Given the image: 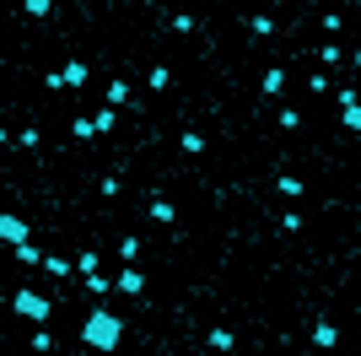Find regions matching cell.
Returning <instances> with one entry per match:
<instances>
[{
  "label": "cell",
  "instance_id": "cell-13",
  "mask_svg": "<svg viewBox=\"0 0 361 356\" xmlns=\"http://www.w3.org/2000/svg\"><path fill=\"white\" fill-rule=\"evenodd\" d=\"M43 259H49V254H38L33 243H17V265H38L43 270Z\"/></svg>",
  "mask_w": 361,
  "mask_h": 356
},
{
  "label": "cell",
  "instance_id": "cell-21",
  "mask_svg": "<svg viewBox=\"0 0 361 356\" xmlns=\"http://www.w3.org/2000/svg\"><path fill=\"white\" fill-rule=\"evenodd\" d=\"M318 54H323V70H329V65H340V60H345V49H340V43H323Z\"/></svg>",
  "mask_w": 361,
  "mask_h": 356
},
{
  "label": "cell",
  "instance_id": "cell-27",
  "mask_svg": "<svg viewBox=\"0 0 361 356\" xmlns=\"http://www.w3.org/2000/svg\"><path fill=\"white\" fill-rule=\"evenodd\" d=\"M141 6H157V0H141Z\"/></svg>",
  "mask_w": 361,
  "mask_h": 356
},
{
  "label": "cell",
  "instance_id": "cell-10",
  "mask_svg": "<svg viewBox=\"0 0 361 356\" xmlns=\"http://www.w3.org/2000/svg\"><path fill=\"white\" fill-rule=\"evenodd\" d=\"M151 222H178V210H173V200H151Z\"/></svg>",
  "mask_w": 361,
  "mask_h": 356
},
{
  "label": "cell",
  "instance_id": "cell-25",
  "mask_svg": "<svg viewBox=\"0 0 361 356\" xmlns=\"http://www.w3.org/2000/svg\"><path fill=\"white\" fill-rule=\"evenodd\" d=\"M275 184H281V194H291V200H297V194H302V178H286V173H281Z\"/></svg>",
  "mask_w": 361,
  "mask_h": 356
},
{
  "label": "cell",
  "instance_id": "cell-4",
  "mask_svg": "<svg viewBox=\"0 0 361 356\" xmlns=\"http://www.w3.org/2000/svg\"><path fill=\"white\" fill-rule=\"evenodd\" d=\"M114 286H119L124 297H141V292H146V275L135 270V265H124V270H119V281H114Z\"/></svg>",
  "mask_w": 361,
  "mask_h": 356
},
{
  "label": "cell",
  "instance_id": "cell-15",
  "mask_svg": "<svg viewBox=\"0 0 361 356\" xmlns=\"http://www.w3.org/2000/svg\"><path fill=\"white\" fill-rule=\"evenodd\" d=\"M340 125L351 130V135H361V103H351V108H340Z\"/></svg>",
  "mask_w": 361,
  "mask_h": 356
},
{
  "label": "cell",
  "instance_id": "cell-16",
  "mask_svg": "<svg viewBox=\"0 0 361 356\" xmlns=\"http://www.w3.org/2000/svg\"><path fill=\"white\" fill-rule=\"evenodd\" d=\"M119 259H124V265H135V259H141V238H124V243H119Z\"/></svg>",
  "mask_w": 361,
  "mask_h": 356
},
{
  "label": "cell",
  "instance_id": "cell-1",
  "mask_svg": "<svg viewBox=\"0 0 361 356\" xmlns=\"http://www.w3.org/2000/svg\"><path fill=\"white\" fill-rule=\"evenodd\" d=\"M81 340H86V351H119L124 340V318L114 308H92L86 324H81Z\"/></svg>",
  "mask_w": 361,
  "mask_h": 356
},
{
  "label": "cell",
  "instance_id": "cell-26",
  "mask_svg": "<svg viewBox=\"0 0 361 356\" xmlns=\"http://www.w3.org/2000/svg\"><path fill=\"white\" fill-rule=\"evenodd\" d=\"M351 65H361V43H356V54H351Z\"/></svg>",
  "mask_w": 361,
  "mask_h": 356
},
{
  "label": "cell",
  "instance_id": "cell-5",
  "mask_svg": "<svg viewBox=\"0 0 361 356\" xmlns=\"http://www.w3.org/2000/svg\"><path fill=\"white\" fill-rule=\"evenodd\" d=\"M313 346H318V351H335V346H340V330H335L329 318H318V324H313Z\"/></svg>",
  "mask_w": 361,
  "mask_h": 356
},
{
  "label": "cell",
  "instance_id": "cell-17",
  "mask_svg": "<svg viewBox=\"0 0 361 356\" xmlns=\"http://www.w3.org/2000/svg\"><path fill=\"white\" fill-rule=\"evenodd\" d=\"M43 270H49V275H54V281H65V275H70V270H76V265H65V259H54V254H49V259H43Z\"/></svg>",
  "mask_w": 361,
  "mask_h": 356
},
{
  "label": "cell",
  "instance_id": "cell-20",
  "mask_svg": "<svg viewBox=\"0 0 361 356\" xmlns=\"http://www.w3.org/2000/svg\"><path fill=\"white\" fill-rule=\"evenodd\" d=\"M22 11H27V17H49V11H54V0H22Z\"/></svg>",
  "mask_w": 361,
  "mask_h": 356
},
{
  "label": "cell",
  "instance_id": "cell-19",
  "mask_svg": "<svg viewBox=\"0 0 361 356\" xmlns=\"http://www.w3.org/2000/svg\"><path fill=\"white\" fill-rule=\"evenodd\" d=\"M70 135H76V141H92V135H98V119H76V125H70Z\"/></svg>",
  "mask_w": 361,
  "mask_h": 356
},
{
  "label": "cell",
  "instance_id": "cell-18",
  "mask_svg": "<svg viewBox=\"0 0 361 356\" xmlns=\"http://www.w3.org/2000/svg\"><path fill=\"white\" fill-rule=\"evenodd\" d=\"M81 281H86V292H92V297H108V275H81Z\"/></svg>",
  "mask_w": 361,
  "mask_h": 356
},
{
  "label": "cell",
  "instance_id": "cell-11",
  "mask_svg": "<svg viewBox=\"0 0 361 356\" xmlns=\"http://www.w3.org/2000/svg\"><path fill=\"white\" fill-rule=\"evenodd\" d=\"M248 33H254V38H270V33H275V17H248Z\"/></svg>",
  "mask_w": 361,
  "mask_h": 356
},
{
  "label": "cell",
  "instance_id": "cell-8",
  "mask_svg": "<svg viewBox=\"0 0 361 356\" xmlns=\"http://www.w3.org/2000/svg\"><path fill=\"white\" fill-rule=\"evenodd\" d=\"M65 86H86V60H65Z\"/></svg>",
  "mask_w": 361,
  "mask_h": 356
},
{
  "label": "cell",
  "instance_id": "cell-23",
  "mask_svg": "<svg viewBox=\"0 0 361 356\" xmlns=\"http://www.w3.org/2000/svg\"><path fill=\"white\" fill-rule=\"evenodd\" d=\"M167 82H173V70H167V65H151V86H157V92H162V86H167Z\"/></svg>",
  "mask_w": 361,
  "mask_h": 356
},
{
  "label": "cell",
  "instance_id": "cell-9",
  "mask_svg": "<svg viewBox=\"0 0 361 356\" xmlns=\"http://www.w3.org/2000/svg\"><path fill=\"white\" fill-rule=\"evenodd\" d=\"M92 119H98V135H114V125H119V108H108V103H102Z\"/></svg>",
  "mask_w": 361,
  "mask_h": 356
},
{
  "label": "cell",
  "instance_id": "cell-3",
  "mask_svg": "<svg viewBox=\"0 0 361 356\" xmlns=\"http://www.w3.org/2000/svg\"><path fill=\"white\" fill-rule=\"evenodd\" d=\"M0 238H6L11 249H17V243H27V222H22L17 210H6V216H0Z\"/></svg>",
  "mask_w": 361,
  "mask_h": 356
},
{
  "label": "cell",
  "instance_id": "cell-7",
  "mask_svg": "<svg viewBox=\"0 0 361 356\" xmlns=\"http://www.w3.org/2000/svg\"><path fill=\"white\" fill-rule=\"evenodd\" d=\"M210 351H238V335H232L226 324H216V330H210Z\"/></svg>",
  "mask_w": 361,
  "mask_h": 356
},
{
  "label": "cell",
  "instance_id": "cell-14",
  "mask_svg": "<svg viewBox=\"0 0 361 356\" xmlns=\"http://www.w3.org/2000/svg\"><path fill=\"white\" fill-rule=\"evenodd\" d=\"M130 103V82H108V108H124Z\"/></svg>",
  "mask_w": 361,
  "mask_h": 356
},
{
  "label": "cell",
  "instance_id": "cell-6",
  "mask_svg": "<svg viewBox=\"0 0 361 356\" xmlns=\"http://www.w3.org/2000/svg\"><path fill=\"white\" fill-rule=\"evenodd\" d=\"M259 86H264V98H281V92H286V70H281V65H270Z\"/></svg>",
  "mask_w": 361,
  "mask_h": 356
},
{
  "label": "cell",
  "instance_id": "cell-24",
  "mask_svg": "<svg viewBox=\"0 0 361 356\" xmlns=\"http://www.w3.org/2000/svg\"><path fill=\"white\" fill-rule=\"evenodd\" d=\"M335 98H340V108H351V103H361V92H356V86H335Z\"/></svg>",
  "mask_w": 361,
  "mask_h": 356
},
{
  "label": "cell",
  "instance_id": "cell-22",
  "mask_svg": "<svg viewBox=\"0 0 361 356\" xmlns=\"http://www.w3.org/2000/svg\"><path fill=\"white\" fill-rule=\"evenodd\" d=\"M178 141H183V151H189V157H200V151H205V135H194V130H189V135H178Z\"/></svg>",
  "mask_w": 361,
  "mask_h": 356
},
{
  "label": "cell",
  "instance_id": "cell-12",
  "mask_svg": "<svg viewBox=\"0 0 361 356\" xmlns=\"http://www.w3.org/2000/svg\"><path fill=\"white\" fill-rule=\"evenodd\" d=\"M98 265H102L98 249H81V254H76V270H81V275H98Z\"/></svg>",
  "mask_w": 361,
  "mask_h": 356
},
{
  "label": "cell",
  "instance_id": "cell-2",
  "mask_svg": "<svg viewBox=\"0 0 361 356\" xmlns=\"http://www.w3.org/2000/svg\"><path fill=\"white\" fill-rule=\"evenodd\" d=\"M11 308H17V314L27 318V324H49V314H54V302H49L43 292H27V286H22V292L11 297Z\"/></svg>",
  "mask_w": 361,
  "mask_h": 356
}]
</instances>
